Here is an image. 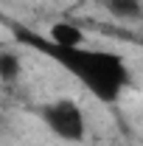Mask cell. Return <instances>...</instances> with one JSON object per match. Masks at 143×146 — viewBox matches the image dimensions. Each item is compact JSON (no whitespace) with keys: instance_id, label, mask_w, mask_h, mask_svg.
<instances>
[{"instance_id":"6da1fadb","label":"cell","mask_w":143,"mask_h":146,"mask_svg":"<svg viewBox=\"0 0 143 146\" xmlns=\"http://www.w3.org/2000/svg\"><path fill=\"white\" fill-rule=\"evenodd\" d=\"M14 36L23 45L39 51L42 56L62 65L68 73H73L98 101H115L121 90L129 84V68L121 54L95 51L84 45H56L54 39H45L28 28H14Z\"/></svg>"},{"instance_id":"7a4b0ae2","label":"cell","mask_w":143,"mask_h":146,"mask_svg":"<svg viewBox=\"0 0 143 146\" xmlns=\"http://www.w3.org/2000/svg\"><path fill=\"white\" fill-rule=\"evenodd\" d=\"M39 115L42 121L51 127L56 138L68 141V143H79L84 141V112L81 107L73 101V98H59V101H51L45 107H39Z\"/></svg>"},{"instance_id":"3957f363","label":"cell","mask_w":143,"mask_h":146,"mask_svg":"<svg viewBox=\"0 0 143 146\" xmlns=\"http://www.w3.org/2000/svg\"><path fill=\"white\" fill-rule=\"evenodd\" d=\"M107 11L118 20H143L140 0H104Z\"/></svg>"},{"instance_id":"277c9868","label":"cell","mask_w":143,"mask_h":146,"mask_svg":"<svg viewBox=\"0 0 143 146\" xmlns=\"http://www.w3.org/2000/svg\"><path fill=\"white\" fill-rule=\"evenodd\" d=\"M48 39H54L56 45H81L84 34L70 23H56V25H51V36Z\"/></svg>"},{"instance_id":"5b68a950","label":"cell","mask_w":143,"mask_h":146,"mask_svg":"<svg viewBox=\"0 0 143 146\" xmlns=\"http://www.w3.org/2000/svg\"><path fill=\"white\" fill-rule=\"evenodd\" d=\"M0 76H3V82H14L20 76V59L11 51H6L0 56Z\"/></svg>"}]
</instances>
